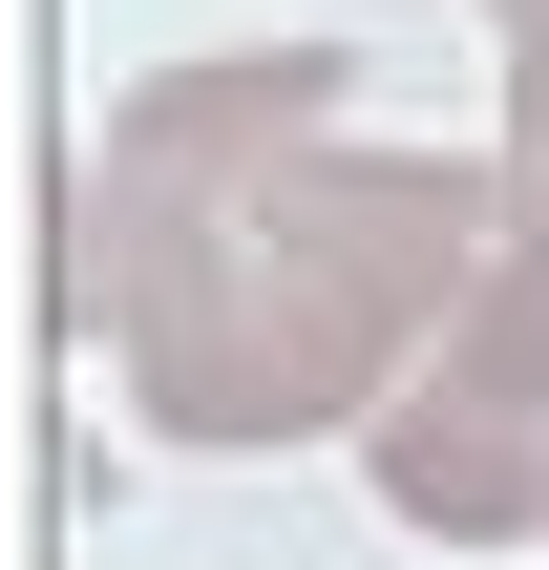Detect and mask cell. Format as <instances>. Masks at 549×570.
<instances>
[{"label":"cell","instance_id":"6da1fadb","mask_svg":"<svg viewBox=\"0 0 549 570\" xmlns=\"http://www.w3.org/2000/svg\"><path fill=\"white\" fill-rule=\"evenodd\" d=\"M339 106H360V63H339V42H212V63H148V85L106 106V169H148V190L233 212V190H254V169H296Z\"/></svg>","mask_w":549,"mask_h":570},{"label":"cell","instance_id":"7a4b0ae2","mask_svg":"<svg viewBox=\"0 0 549 570\" xmlns=\"http://www.w3.org/2000/svg\"><path fill=\"white\" fill-rule=\"evenodd\" d=\"M360 465H381V508L444 529V550H529L549 529V423H508V402L444 381V360H402V381L360 402Z\"/></svg>","mask_w":549,"mask_h":570},{"label":"cell","instance_id":"3957f363","mask_svg":"<svg viewBox=\"0 0 549 570\" xmlns=\"http://www.w3.org/2000/svg\"><path fill=\"white\" fill-rule=\"evenodd\" d=\"M487 21H508V42H549V0H487Z\"/></svg>","mask_w":549,"mask_h":570},{"label":"cell","instance_id":"277c9868","mask_svg":"<svg viewBox=\"0 0 549 570\" xmlns=\"http://www.w3.org/2000/svg\"><path fill=\"white\" fill-rule=\"evenodd\" d=\"M529 550H549V529H529Z\"/></svg>","mask_w":549,"mask_h":570}]
</instances>
